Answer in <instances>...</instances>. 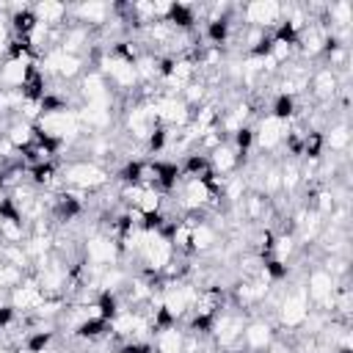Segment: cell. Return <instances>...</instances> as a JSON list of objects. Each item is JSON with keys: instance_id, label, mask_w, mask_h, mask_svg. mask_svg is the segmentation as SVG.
Returning <instances> with one entry per match:
<instances>
[{"instance_id": "obj_1", "label": "cell", "mask_w": 353, "mask_h": 353, "mask_svg": "<svg viewBox=\"0 0 353 353\" xmlns=\"http://www.w3.org/2000/svg\"><path fill=\"white\" fill-rule=\"evenodd\" d=\"M110 179H113L110 171L102 163L91 160V157H74V160H66L61 165V182H63V188L80 190L85 196L108 188Z\"/></svg>"}, {"instance_id": "obj_2", "label": "cell", "mask_w": 353, "mask_h": 353, "mask_svg": "<svg viewBox=\"0 0 353 353\" xmlns=\"http://www.w3.org/2000/svg\"><path fill=\"white\" fill-rule=\"evenodd\" d=\"M309 306H312V303H309V298H306L303 287L290 290V292L281 298V303H279L281 325H287V328H303V323H306V320H309V314H312V309H309Z\"/></svg>"}, {"instance_id": "obj_3", "label": "cell", "mask_w": 353, "mask_h": 353, "mask_svg": "<svg viewBox=\"0 0 353 353\" xmlns=\"http://www.w3.org/2000/svg\"><path fill=\"white\" fill-rule=\"evenodd\" d=\"M243 17V25H254V28H265L273 30L281 22V3L273 0H256V3H245L243 8H237Z\"/></svg>"}, {"instance_id": "obj_4", "label": "cell", "mask_w": 353, "mask_h": 353, "mask_svg": "<svg viewBox=\"0 0 353 353\" xmlns=\"http://www.w3.org/2000/svg\"><path fill=\"white\" fill-rule=\"evenodd\" d=\"M273 336H276V331L262 317H254V320H245L240 347H243V353H265L273 345Z\"/></svg>"}, {"instance_id": "obj_5", "label": "cell", "mask_w": 353, "mask_h": 353, "mask_svg": "<svg viewBox=\"0 0 353 353\" xmlns=\"http://www.w3.org/2000/svg\"><path fill=\"white\" fill-rule=\"evenodd\" d=\"M342 85L345 83L339 80V72H334L328 66H320V69H314L309 74V91H312V97L317 102H334V97H336V91Z\"/></svg>"}, {"instance_id": "obj_6", "label": "cell", "mask_w": 353, "mask_h": 353, "mask_svg": "<svg viewBox=\"0 0 353 353\" xmlns=\"http://www.w3.org/2000/svg\"><path fill=\"white\" fill-rule=\"evenodd\" d=\"M284 130H287V124H281V121H276L273 116H262L259 119V124L254 127V146H259V152H276L279 146H281V141H284Z\"/></svg>"}, {"instance_id": "obj_7", "label": "cell", "mask_w": 353, "mask_h": 353, "mask_svg": "<svg viewBox=\"0 0 353 353\" xmlns=\"http://www.w3.org/2000/svg\"><path fill=\"white\" fill-rule=\"evenodd\" d=\"M108 334H110V323L102 320L99 314H91V317H85L83 323H77V325L69 331V339H74V342H80V345H91V342L105 339Z\"/></svg>"}, {"instance_id": "obj_8", "label": "cell", "mask_w": 353, "mask_h": 353, "mask_svg": "<svg viewBox=\"0 0 353 353\" xmlns=\"http://www.w3.org/2000/svg\"><path fill=\"white\" fill-rule=\"evenodd\" d=\"M165 22H168L174 30H179V33H193V30H196V22H199L196 6H193V3H168Z\"/></svg>"}, {"instance_id": "obj_9", "label": "cell", "mask_w": 353, "mask_h": 353, "mask_svg": "<svg viewBox=\"0 0 353 353\" xmlns=\"http://www.w3.org/2000/svg\"><path fill=\"white\" fill-rule=\"evenodd\" d=\"M33 11L39 17V25H44V28H66V22H69V6L66 3L41 0V3H33Z\"/></svg>"}, {"instance_id": "obj_10", "label": "cell", "mask_w": 353, "mask_h": 353, "mask_svg": "<svg viewBox=\"0 0 353 353\" xmlns=\"http://www.w3.org/2000/svg\"><path fill=\"white\" fill-rule=\"evenodd\" d=\"M157 163V182L154 188L163 193V196H174V190L179 188L182 182V171H179V163L176 160H154Z\"/></svg>"}, {"instance_id": "obj_11", "label": "cell", "mask_w": 353, "mask_h": 353, "mask_svg": "<svg viewBox=\"0 0 353 353\" xmlns=\"http://www.w3.org/2000/svg\"><path fill=\"white\" fill-rule=\"evenodd\" d=\"M268 116H273V119L281 121V124H290V121L298 116V97L284 94V91H276L273 99H270V110H268Z\"/></svg>"}, {"instance_id": "obj_12", "label": "cell", "mask_w": 353, "mask_h": 353, "mask_svg": "<svg viewBox=\"0 0 353 353\" xmlns=\"http://www.w3.org/2000/svg\"><path fill=\"white\" fill-rule=\"evenodd\" d=\"M121 309H124V303H121L119 292H113V290H99V292H97V298H94V312H97L102 320L110 323Z\"/></svg>"}, {"instance_id": "obj_13", "label": "cell", "mask_w": 353, "mask_h": 353, "mask_svg": "<svg viewBox=\"0 0 353 353\" xmlns=\"http://www.w3.org/2000/svg\"><path fill=\"white\" fill-rule=\"evenodd\" d=\"M152 345L157 353H182V345H185V331L176 328H168V331H160L152 336Z\"/></svg>"}, {"instance_id": "obj_14", "label": "cell", "mask_w": 353, "mask_h": 353, "mask_svg": "<svg viewBox=\"0 0 353 353\" xmlns=\"http://www.w3.org/2000/svg\"><path fill=\"white\" fill-rule=\"evenodd\" d=\"M323 154H325V135H323V130H306L301 157H303L306 163H320Z\"/></svg>"}, {"instance_id": "obj_15", "label": "cell", "mask_w": 353, "mask_h": 353, "mask_svg": "<svg viewBox=\"0 0 353 353\" xmlns=\"http://www.w3.org/2000/svg\"><path fill=\"white\" fill-rule=\"evenodd\" d=\"M179 171H182V179H185V176L199 179V176H204L207 171H212V168H210V157L201 154V152H188L185 160L179 163Z\"/></svg>"}, {"instance_id": "obj_16", "label": "cell", "mask_w": 353, "mask_h": 353, "mask_svg": "<svg viewBox=\"0 0 353 353\" xmlns=\"http://www.w3.org/2000/svg\"><path fill=\"white\" fill-rule=\"evenodd\" d=\"M325 135V149L331 152H347L350 149V127L342 121V124H331V130H323Z\"/></svg>"}, {"instance_id": "obj_17", "label": "cell", "mask_w": 353, "mask_h": 353, "mask_svg": "<svg viewBox=\"0 0 353 353\" xmlns=\"http://www.w3.org/2000/svg\"><path fill=\"white\" fill-rule=\"evenodd\" d=\"M52 345H55V328L47 325V328L30 331V334L25 336V345H22V347H28V350H33V353H44V350H50Z\"/></svg>"}, {"instance_id": "obj_18", "label": "cell", "mask_w": 353, "mask_h": 353, "mask_svg": "<svg viewBox=\"0 0 353 353\" xmlns=\"http://www.w3.org/2000/svg\"><path fill=\"white\" fill-rule=\"evenodd\" d=\"M143 146H146V154L149 157H154V154H163L165 149H168V127H154V132L143 141Z\"/></svg>"}, {"instance_id": "obj_19", "label": "cell", "mask_w": 353, "mask_h": 353, "mask_svg": "<svg viewBox=\"0 0 353 353\" xmlns=\"http://www.w3.org/2000/svg\"><path fill=\"white\" fill-rule=\"evenodd\" d=\"M229 143H232L237 152L251 154V149H254V127H251V124H243L240 130H234V132L229 135Z\"/></svg>"}, {"instance_id": "obj_20", "label": "cell", "mask_w": 353, "mask_h": 353, "mask_svg": "<svg viewBox=\"0 0 353 353\" xmlns=\"http://www.w3.org/2000/svg\"><path fill=\"white\" fill-rule=\"evenodd\" d=\"M63 353H66V350H63Z\"/></svg>"}]
</instances>
